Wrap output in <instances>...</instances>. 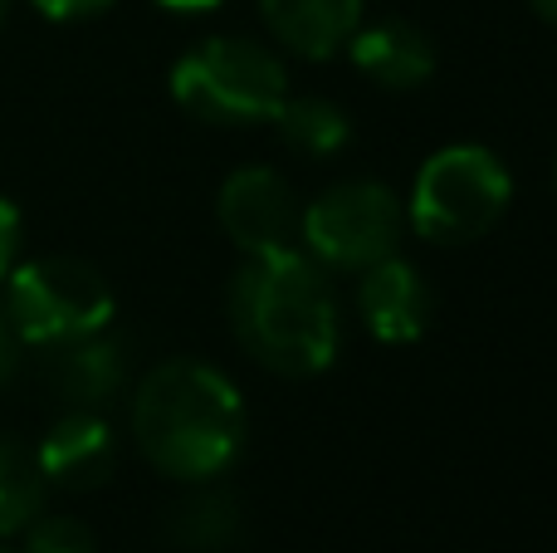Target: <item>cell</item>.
I'll return each instance as SVG.
<instances>
[{"label":"cell","mask_w":557,"mask_h":553,"mask_svg":"<svg viewBox=\"0 0 557 553\" xmlns=\"http://www.w3.org/2000/svg\"><path fill=\"white\" fill-rule=\"evenodd\" d=\"M5 304L0 314L10 319L20 343L29 348H59V343L103 333L113 323V284L103 280V270L78 255H39L10 270V280L0 284Z\"/></svg>","instance_id":"5"},{"label":"cell","mask_w":557,"mask_h":553,"mask_svg":"<svg viewBox=\"0 0 557 553\" xmlns=\"http://www.w3.org/2000/svg\"><path fill=\"white\" fill-rule=\"evenodd\" d=\"M231 329L240 348L278 378H318L343 348L333 280L298 245L245 255L231 280Z\"/></svg>","instance_id":"2"},{"label":"cell","mask_w":557,"mask_h":553,"mask_svg":"<svg viewBox=\"0 0 557 553\" xmlns=\"http://www.w3.org/2000/svg\"><path fill=\"white\" fill-rule=\"evenodd\" d=\"M553 192H557V162H553Z\"/></svg>","instance_id":"23"},{"label":"cell","mask_w":557,"mask_h":553,"mask_svg":"<svg viewBox=\"0 0 557 553\" xmlns=\"http://www.w3.org/2000/svg\"><path fill=\"white\" fill-rule=\"evenodd\" d=\"M406 235V201L386 182L347 176L318 192L298 216V250L323 270L362 274L367 265L396 255Z\"/></svg>","instance_id":"6"},{"label":"cell","mask_w":557,"mask_h":553,"mask_svg":"<svg viewBox=\"0 0 557 553\" xmlns=\"http://www.w3.org/2000/svg\"><path fill=\"white\" fill-rule=\"evenodd\" d=\"M49 480L39 470L35 446H25L20 437H0V539L25 534L49 500Z\"/></svg>","instance_id":"14"},{"label":"cell","mask_w":557,"mask_h":553,"mask_svg":"<svg viewBox=\"0 0 557 553\" xmlns=\"http://www.w3.org/2000/svg\"><path fill=\"white\" fill-rule=\"evenodd\" d=\"M39 470L59 490H98L117 470V437L103 411H64L35 446Z\"/></svg>","instance_id":"10"},{"label":"cell","mask_w":557,"mask_h":553,"mask_svg":"<svg viewBox=\"0 0 557 553\" xmlns=\"http://www.w3.org/2000/svg\"><path fill=\"white\" fill-rule=\"evenodd\" d=\"M20 553H98V539L74 515H39L25 529V549Z\"/></svg>","instance_id":"16"},{"label":"cell","mask_w":557,"mask_h":553,"mask_svg":"<svg viewBox=\"0 0 557 553\" xmlns=\"http://www.w3.org/2000/svg\"><path fill=\"white\" fill-rule=\"evenodd\" d=\"M264 29L294 59H333L362 25V0H260Z\"/></svg>","instance_id":"12"},{"label":"cell","mask_w":557,"mask_h":553,"mask_svg":"<svg viewBox=\"0 0 557 553\" xmlns=\"http://www.w3.org/2000/svg\"><path fill=\"white\" fill-rule=\"evenodd\" d=\"M347 54L362 69L372 84L392 88V94H411V88H425L441 69V54H435V39L425 35L411 20H372V25H357L352 39H347Z\"/></svg>","instance_id":"11"},{"label":"cell","mask_w":557,"mask_h":553,"mask_svg":"<svg viewBox=\"0 0 557 553\" xmlns=\"http://www.w3.org/2000/svg\"><path fill=\"white\" fill-rule=\"evenodd\" d=\"M15 362H20V339H15V329H10V319L0 314V382L15 372Z\"/></svg>","instance_id":"19"},{"label":"cell","mask_w":557,"mask_h":553,"mask_svg":"<svg viewBox=\"0 0 557 553\" xmlns=\"http://www.w3.org/2000/svg\"><path fill=\"white\" fill-rule=\"evenodd\" d=\"M513 201V176L499 152L480 143L435 147L421 162L406 201V225L431 245H470L504 221Z\"/></svg>","instance_id":"4"},{"label":"cell","mask_w":557,"mask_h":553,"mask_svg":"<svg viewBox=\"0 0 557 553\" xmlns=\"http://www.w3.org/2000/svg\"><path fill=\"white\" fill-rule=\"evenodd\" d=\"M29 5L45 20H54V25H78V20H94L103 10H113V0H29Z\"/></svg>","instance_id":"18"},{"label":"cell","mask_w":557,"mask_h":553,"mask_svg":"<svg viewBox=\"0 0 557 553\" xmlns=\"http://www.w3.org/2000/svg\"><path fill=\"white\" fill-rule=\"evenodd\" d=\"M172 98L196 123H270L288 98V69L270 45L245 35H211L172 64Z\"/></svg>","instance_id":"3"},{"label":"cell","mask_w":557,"mask_h":553,"mask_svg":"<svg viewBox=\"0 0 557 553\" xmlns=\"http://www.w3.org/2000/svg\"><path fill=\"white\" fill-rule=\"evenodd\" d=\"M529 5H533V15H539L543 25L557 29V0H529Z\"/></svg>","instance_id":"21"},{"label":"cell","mask_w":557,"mask_h":553,"mask_svg":"<svg viewBox=\"0 0 557 553\" xmlns=\"http://www.w3.org/2000/svg\"><path fill=\"white\" fill-rule=\"evenodd\" d=\"M431 314H435L431 284L401 255H386V260L367 265L357 274V319L376 343H392V348L416 343L431 329Z\"/></svg>","instance_id":"8"},{"label":"cell","mask_w":557,"mask_h":553,"mask_svg":"<svg viewBox=\"0 0 557 553\" xmlns=\"http://www.w3.org/2000/svg\"><path fill=\"white\" fill-rule=\"evenodd\" d=\"M0 553H15V549H5V544H0Z\"/></svg>","instance_id":"24"},{"label":"cell","mask_w":557,"mask_h":553,"mask_svg":"<svg viewBox=\"0 0 557 553\" xmlns=\"http://www.w3.org/2000/svg\"><path fill=\"white\" fill-rule=\"evenodd\" d=\"M20 245H25V216H20V206L10 196H0V284L20 265Z\"/></svg>","instance_id":"17"},{"label":"cell","mask_w":557,"mask_h":553,"mask_svg":"<svg viewBox=\"0 0 557 553\" xmlns=\"http://www.w3.org/2000/svg\"><path fill=\"white\" fill-rule=\"evenodd\" d=\"M5 15H10V0H0V25H5Z\"/></svg>","instance_id":"22"},{"label":"cell","mask_w":557,"mask_h":553,"mask_svg":"<svg viewBox=\"0 0 557 553\" xmlns=\"http://www.w3.org/2000/svg\"><path fill=\"white\" fill-rule=\"evenodd\" d=\"M162 534L182 553H225L245 534V509L235 490H225L221 480H201L191 486V495H182L166 509Z\"/></svg>","instance_id":"13"},{"label":"cell","mask_w":557,"mask_h":553,"mask_svg":"<svg viewBox=\"0 0 557 553\" xmlns=\"http://www.w3.org/2000/svg\"><path fill=\"white\" fill-rule=\"evenodd\" d=\"M162 10H172V15H206V10L225 5V0H157Z\"/></svg>","instance_id":"20"},{"label":"cell","mask_w":557,"mask_h":553,"mask_svg":"<svg viewBox=\"0 0 557 553\" xmlns=\"http://www.w3.org/2000/svg\"><path fill=\"white\" fill-rule=\"evenodd\" d=\"M270 123L278 127L284 147H294V152H304V157H333L352 143L347 113L333 98H318V94H288Z\"/></svg>","instance_id":"15"},{"label":"cell","mask_w":557,"mask_h":553,"mask_svg":"<svg viewBox=\"0 0 557 553\" xmlns=\"http://www.w3.org/2000/svg\"><path fill=\"white\" fill-rule=\"evenodd\" d=\"M133 437L147 466L166 480H221L245 456L250 417L221 368L201 358H166L143 372L133 392Z\"/></svg>","instance_id":"1"},{"label":"cell","mask_w":557,"mask_h":553,"mask_svg":"<svg viewBox=\"0 0 557 553\" xmlns=\"http://www.w3.org/2000/svg\"><path fill=\"white\" fill-rule=\"evenodd\" d=\"M298 216L304 206L288 176L274 167H235L215 192V221L240 255H270L298 245Z\"/></svg>","instance_id":"7"},{"label":"cell","mask_w":557,"mask_h":553,"mask_svg":"<svg viewBox=\"0 0 557 553\" xmlns=\"http://www.w3.org/2000/svg\"><path fill=\"white\" fill-rule=\"evenodd\" d=\"M49 392L64 402V411H108L127 392V348L113 333H88V339L49 348Z\"/></svg>","instance_id":"9"}]
</instances>
